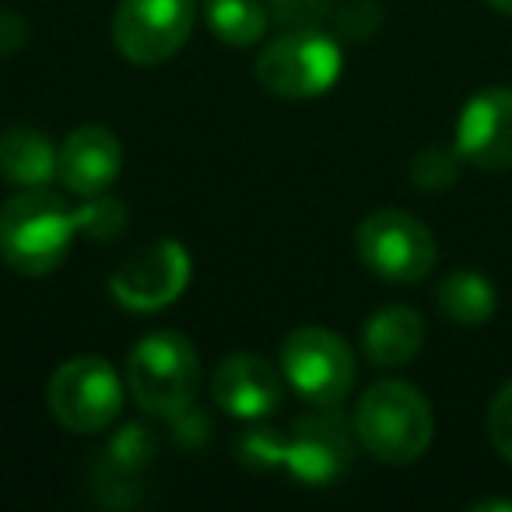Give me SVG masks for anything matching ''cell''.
I'll return each mask as SVG.
<instances>
[{
	"mask_svg": "<svg viewBox=\"0 0 512 512\" xmlns=\"http://www.w3.org/2000/svg\"><path fill=\"white\" fill-rule=\"evenodd\" d=\"M151 456H155V435L144 425H123L113 435V442L102 449L99 470H95V488L102 491V502L123 505L120 491H127V502L134 505L137 484H141Z\"/></svg>",
	"mask_w": 512,
	"mask_h": 512,
	"instance_id": "5bb4252c",
	"label": "cell"
},
{
	"mask_svg": "<svg viewBox=\"0 0 512 512\" xmlns=\"http://www.w3.org/2000/svg\"><path fill=\"white\" fill-rule=\"evenodd\" d=\"M74 221H78V235L88 242H113L127 232V207L116 197H88L81 207H74Z\"/></svg>",
	"mask_w": 512,
	"mask_h": 512,
	"instance_id": "d6986e66",
	"label": "cell"
},
{
	"mask_svg": "<svg viewBox=\"0 0 512 512\" xmlns=\"http://www.w3.org/2000/svg\"><path fill=\"white\" fill-rule=\"evenodd\" d=\"M190 253L179 239H158L127 256L109 278V295L130 313H158L190 285Z\"/></svg>",
	"mask_w": 512,
	"mask_h": 512,
	"instance_id": "9c48e42d",
	"label": "cell"
},
{
	"mask_svg": "<svg viewBox=\"0 0 512 512\" xmlns=\"http://www.w3.org/2000/svg\"><path fill=\"white\" fill-rule=\"evenodd\" d=\"M46 407L74 435L106 432L123 411V379L99 355L71 358L46 383Z\"/></svg>",
	"mask_w": 512,
	"mask_h": 512,
	"instance_id": "5b68a950",
	"label": "cell"
},
{
	"mask_svg": "<svg viewBox=\"0 0 512 512\" xmlns=\"http://www.w3.org/2000/svg\"><path fill=\"white\" fill-rule=\"evenodd\" d=\"M204 18L207 29L235 50L256 46L271 25V15L260 0H204Z\"/></svg>",
	"mask_w": 512,
	"mask_h": 512,
	"instance_id": "ac0fdd59",
	"label": "cell"
},
{
	"mask_svg": "<svg viewBox=\"0 0 512 512\" xmlns=\"http://www.w3.org/2000/svg\"><path fill=\"white\" fill-rule=\"evenodd\" d=\"M488 439L505 463H512V379L495 393L488 407Z\"/></svg>",
	"mask_w": 512,
	"mask_h": 512,
	"instance_id": "7402d4cb",
	"label": "cell"
},
{
	"mask_svg": "<svg viewBox=\"0 0 512 512\" xmlns=\"http://www.w3.org/2000/svg\"><path fill=\"white\" fill-rule=\"evenodd\" d=\"M425 344V320L411 306H383L365 320L362 351L379 369H400Z\"/></svg>",
	"mask_w": 512,
	"mask_h": 512,
	"instance_id": "9a60e30c",
	"label": "cell"
},
{
	"mask_svg": "<svg viewBox=\"0 0 512 512\" xmlns=\"http://www.w3.org/2000/svg\"><path fill=\"white\" fill-rule=\"evenodd\" d=\"M57 155V144L32 127H11L0 134V176L11 186H50L57 179Z\"/></svg>",
	"mask_w": 512,
	"mask_h": 512,
	"instance_id": "2e32d148",
	"label": "cell"
},
{
	"mask_svg": "<svg viewBox=\"0 0 512 512\" xmlns=\"http://www.w3.org/2000/svg\"><path fill=\"white\" fill-rule=\"evenodd\" d=\"M200 383V358L176 330L141 337L127 355V390L144 414L176 421L193 407Z\"/></svg>",
	"mask_w": 512,
	"mask_h": 512,
	"instance_id": "3957f363",
	"label": "cell"
},
{
	"mask_svg": "<svg viewBox=\"0 0 512 512\" xmlns=\"http://www.w3.org/2000/svg\"><path fill=\"white\" fill-rule=\"evenodd\" d=\"M355 435L369 456L390 467H404L428 453L435 414L425 393L404 379H379L355 407Z\"/></svg>",
	"mask_w": 512,
	"mask_h": 512,
	"instance_id": "7a4b0ae2",
	"label": "cell"
},
{
	"mask_svg": "<svg viewBox=\"0 0 512 512\" xmlns=\"http://www.w3.org/2000/svg\"><path fill=\"white\" fill-rule=\"evenodd\" d=\"M29 43V22L15 11H0V53H18Z\"/></svg>",
	"mask_w": 512,
	"mask_h": 512,
	"instance_id": "603a6c76",
	"label": "cell"
},
{
	"mask_svg": "<svg viewBox=\"0 0 512 512\" xmlns=\"http://www.w3.org/2000/svg\"><path fill=\"white\" fill-rule=\"evenodd\" d=\"M211 397L232 418L256 421L278 411L281 397H285V386H281V372L267 358L239 351V355H228L214 369Z\"/></svg>",
	"mask_w": 512,
	"mask_h": 512,
	"instance_id": "7c38bea8",
	"label": "cell"
},
{
	"mask_svg": "<svg viewBox=\"0 0 512 512\" xmlns=\"http://www.w3.org/2000/svg\"><path fill=\"white\" fill-rule=\"evenodd\" d=\"M358 260L376 278L393 285H418L432 274L439 246L425 221L407 211H376L355 232Z\"/></svg>",
	"mask_w": 512,
	"mask_h": 512,
	"instance_id": "8992f818",
	"label": "cell"
},
{
	"mask_svg": "<svg viewBox=\"0 0 512 512\" xmlns=\"http://www.w3.org/2000/svg\"><path fill=\"white\" fill-rule=\"evenodd\" d=\"M197 22V0H120L113 15V43L123 60L158 67L186 46Z\"/></svg>",
	"mask_w": 512,
	"mask_h": 512,
	"instance_id": "ba28073f",
	"label": "cell"
},
{
	"mask_svg": "<svg viewBox=\"0 0 512 512\" xmlns=\"http://www.w3.org/2000/svg\"><path fill=\"white\" fill-rule=\"evenodd\" d=\"M285 442L288 435H278L274 428H253L239 439V456L249 467H285Z\"/></svg>",
	"mask_w": 512,
	"mask_h": 512,
	"instance_id": "44dd1931",
	"label": "cell"
},
{
	"mask_svg": "<svg viewBox=\"0 0 512 512\" xmlns=\"http://www.w3.org/2000/svg\"><path fill=\"white\" fill-rule=\"evenodd\" d=\"M341 46L316 25L271 39L256 57V81L278 99H320L341 78Z\"/></svg>",
	"mask_w": 512,
	"mask_h": 512,
	"instance_id": "277c9868",
	"label": "cell"
},
{
	"mask_svg": "<svg viewBox=\"0 0 512 512\" xmlns=\"http://www.w3.org/2000/svg\"><path fill=\"white\" fill-rule=\"evenodd\" d=\"M78 239L74 207L60 193L36 186L0 207V256L25 278H46L71 253Z\"/></svg>",
	"mask_w": 512,
	"mask_h": 512,
	"instance_id": "6da1fadb",
	"label": "cell"
},
{
	"mask_svg": "<svg viewBox=\"0 0 512 512\" xmlns=\"http://www.w3.org/2000/svg\"><path fill=\"white\" fill-rule=\"evenodd\" d=\"M456 151L481 172L512 169V88H481L456 120Z\"/></svg>",
	"mask_w": 512,
	"mask_h": 512,
	"instance_id": "8fae6325",
	"label": "cell"
},
{
	"mask_svg": "<svg viewBox=\"0 0 512 512\" xmlns=\"http://www.w3.org/2000/svg\"><path fill=\"white\" fill-rule=\"evenodd\" d=\"M488 4L495 11H502V15H512V0H488Z\"/></svg>",
	"mask_w": 512,
	"mask_h": 512,
	"instance_id": "cb8c5ba5",
	"label": "cell"
},
{
	"mask_svg": "<svg viewBox=\"0 0 512 512\" xmlns=\"http://www.w3.org/2000/svg\"><path fill=\"white\" fill-rule=\"evenodd\" d=\"M460 151H456V144L449 148V144H428V148H421L418 155L411 158V179L418 190H449V186L460 179Z\"/></svg>",
	"mask_w": 512,
	"mask_h": 512,
	"instance_id": "ffe728a7",
	"label": "cell"
},
{
	"mask_svg": "<svg viewBox=\"0 0 512 512\" xmlns=\"http://www.w3.org/2000/svg\"><path fill=\"white\" fill-rule=\"evenodd\" d=\"M439 309L460 327H481L498 309L495 285L477 271H453L439 285Z\"/></svg>",
	"mask_w": 512,
	"mask_h": 512,
	"instance_id": "e0dca14e",
	"label": "cell"
},
{
	"mask_svg": "<svg viewBox=\"0 0 512 512\" xmlns=\"http://www.w3.org/2000/svg\"><path fill=\"white\" fill-rule=\"evenodd\" d=\"M281 372L313 407H337L358 376L355 351L327 327H299L281 344Z\"/></svg>",
	"mask_w": 512,
	"mask_h": 512,
	"instance_id": "52a82bcc",
	"label": "cell"
},
{
	"mask_svg": "<svg viewBox=\"0 0 512 512\" xmlns=\"http://www.w3.org/2000/svg\"><path fill=\"white\" fill-rule=\"evenodd\" d=\"M355 428L337 414V407H323L320 414L295 421L285 442V470L302 484H334L355 460Z\"/></svg>",
	"mask_w": 512,
	"mask_h": 512,
	"instance_id": "30bf717a",
	"label": "cell"
},
{
	"mask_svg": "<svg viewBox=\"0 0 512 512\" xmlns=\"http://www.w3.org/2000/svg\"><path fill=\"white\" fill-rule=\"evenodd\" d=\"M123 169V148L120 137L109 127L88 123L67 134L57 155V179L64 190L78 193V197H99L120 179Z\"/></svg>",
	"mask_w": 512,
	"mask_h": 512,
	"instance_id": "4fadbf2b",
	"label": "cell"
}]
</instances>
